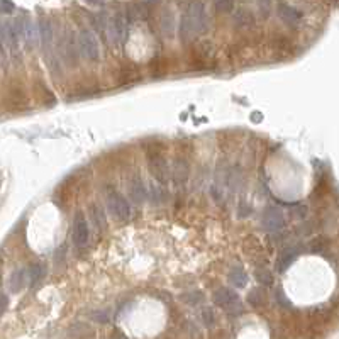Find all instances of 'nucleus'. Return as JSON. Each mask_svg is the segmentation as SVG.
I'll use <instances>...</instances> for the list:
<instances>
[{
    "label": "nucleus",
    "instance_id": "f257e3e1",
    "mask_svg": "<svg viewBox=\"0 0 339 339\" xmlns=\"http://www.w3.org/2000/svg\"><path fill=\"white\" fill-rule=\"evenodd\" d=\"M78 49L80 53L83 54L85 59L90 63H97L100 59V44H99V39L97 36L88 31V29H82L78 34Z\"/></svg>",
    "mask_w": 339,
    "mask_h": 339
},
{
    "label": "nucleus",
    "instance_id": "f03ea898",
    "mask_svg": "<svg viewBox=\"0 0 339 339\" xmlns=\"http://www.w3.org/2000/svg\"><path fill=\"white\" fill-rule=\"evenodd\" d=\"M212 298H214V303L217 307L224 309L231 316H237V314L242 312L241 298L232 288H219V290L214 292Z\"/></svg>",
    "mask_w": 339,
    "mask_h": 339
},
{
    "label": "nucleus",
    "instance_id": "7ed1b4c3",
    "mask_svg": "<svg viewBox=\"0 0 339 339\" xmlns=\"http://www.w3.org/2000/svg\"><path fill=\"white\" fill-rule=\"evenodd\" d=\"M16 29L19 34V39L26 43V46L29 49H34L39 44L38 39V24H34V21H31L29 17H22L17 19L16 22Z\"/></svg>",
    "mask_w": 339,
    "mask_h": 339
},
{
    "label": "nucleus",
    "instance_id": "20e7f679",
    "mask_svg": "<svg viewBox=\"0 0 339 339\" xmlns=\"http://www.w3.org/2000/svg\"><path fill=\"white\" fill-rule=\"evenodd\" d=\"M107 205L109 210L112 212V215L117 221H128L131 217V207L129 202L124 199V195H120L119 192H109L107 195Z\"/></svg>",
    "mask_w": 339,
    "mask_h": 339
},
{
    "label": "nucleus",
    "instance_id": "39448f33",
    "mask_svg": "<svg viewBox=\"0 0 339 339\" xmlns=\"http://www.w3.org/2000/svg\"><path fill=\"white\" fill-rule=\"evenodd\" d=\"M261 224H263V227H265L266 231L278 232V231H282L283 227H285L287 221H285V215H283V212L278 209V207L271 205V207H266V209L263 210Z\"/></svg>",
    "mask_w": 339,
    "mask_h": 339
},
{
    "label": "nucleus",
    "instance_id": "423d86ee",
    "mask_svg": "<svg viewBox=\"0 0 339 339\" xmlns=\"http://www.w3.org/2000/svg\"><path fill=\"white\" fill-rule=\"evenodd\" d=\"M73 242L77 248H83L87 246V242L90 239V227H88V221L85 217L83 212H77L73 217Z\"/></svg>",
    "mask_w": 339,
    "mask_h": 339
},
{
    "label": "nucleus",
    "instance_id": "0eeeda50",
    "mask_svg": "<svg viewBox=\"0 0 339 339\" xmlns=\"http://www.w3.org/2000/svg\"><path fill=\"white\" fill-rule=\"evenodd\" d=\"M0 43L6 46V49H9L11 53H17L19 46H21V39H19L16 24L9 22V21H2L0 22Z\"/></svg>",
    "mask_w": 339,
    "mask_h": 339
},
{
    "label": "nucleus",
    "instance_id": "6e6552de",
    "mask_svg": "<svg viewBox=\"0 0 339 339\" xmlns=\"http://www.w3.org/2000/svg\"><path fill=\"white\" fill-rule=\"evenodd\" d=\"M38 39L41 44L43 51L46 53V58L53 54V44H54V27L49 19H41L38 22Z\"/></svg>",
    "mask_w": 339,
    "mask_h": 339
},
{
    "label": "nucleus",
    "instance_id": "1a4fd4ad",
    "mask_svg": "<svg viewBox=\"0 0 339 339\" xmlns=\"http://www.w3.org/2000/svg\"><path fill=\"white\" fill-rule=\"evenodd\" d=\"M187 12L190 14V19L197 29V34H202L209 29V17H207V11L204 7V4L202 2L190 4V7L187 9Z\"/></svg>",
    "mask_w": 339,
    "mask_h": 339
},
{
    "label": "nucleus",
    "instance_id": "9d476101",
    "mask_svg": "<svg viewBox=\"0 0 339 339\" xmlns=\"http://www.w3.org/2000/svg\"><path fill=\"white\" fill-rule=\"evenodd\" d=\"M124 31H126V22L122 14H115L107 24V36L112 46H119L124 39Z\"/></svg>",
    "mask_w": 339,
    "mask_h": 339
},
{
    "label": "nucleus",
    "instance_id": "9b49d317",
    "mask_svg": "<svg viewBox=\"0 0 339 339\" xmlns=\"http://www.w3.org/2000/svg\"><path fill=\"white\" fill-rule=\"evenodd\" d=\"M149 171H151V175L155 176V180H158L161 185L168 183L170 168H168V163L165 161V158H161V156H155V158L149 161Z\"/></svg>",
    "mask_w": 339,
    "mask_h": 339
},
{
    "label": "nucleus",
    "instance_id": "f8f14e48",
    "mask_svg": "<svg viewBox=\"0 0 339 339\" xmlns=\"http://www.w3.org/2000/svg\"><path fill=\"white\" fill-rule=\"evenodd\" d=\"M170 176L173 178V181L178 187L187 185V181H189V178H190V166H189V163H187L185 160H181V158L175 160L173 166H171V170H170Z\"/></svg>",
    "mask_w": 339,
    "mask_h": 339
},
{
    "label": "nucleus",
    "instance_id": "ddd939ff",
    "mask_svg": "<svg viewBox=\"0 0 339 339\" xmlns=\"http://www.w3.org/2000/svg\"><path fill=\"white\" fill-rule=\"evenodd\" d=\"M59 48H61L63 56L68 59V63H72V65L78 63L80 49H78L77 39H75L73 36H63L61 41H59Z\"/></svg>",
    "mask_w": 339,
    "mask_h": 339
},
{
    "label": "nucleus",
    "instance_id": "4468645a",
    "mask_svg": "<svg viewBox=\"0 0 339 339\" xmlns=\"http://www.w3.org/2000/svg\"><path fill=\"white\" fill-rule=\"evenodd\" d=\"M129 195L134 204L138 205L144 204V202L148 200V187H146V183L139 176H134V178L129 181Z\"/></svg>",
    "mask_w": 339,
    "mask_h": 339
},
{
    "label": "nucleus",
    "instance_id": "2eb2a0df",
    "mask_svg": "<svg viewBox=\"0 0 339 339\" xmlns=\"http://www.w3.org/2000/svg\"><path fill=\"white\" fill-rule=\"evenodd\" d=\"M178 34H180V39L183 43H189L195 36H199V34H197V29L194 26V22H192V19H190V14L187 11L181 14L180 26H178Z\"/></svg>",
    "mask_w": 339,
    "mask_h": 339
},
{
    "label": "nucleus",
    "instance_id": "dca6fc26",
    "mask_svg": "<svg viewBox=\"0 0 339 339\" xmlns=\"http://www.w3.org/2000/svg\"><path fill=\"white\" fill-rule=\"evenodd\" d=\"M276 12H278V17H280L285 24H288V26H297L302 19V14L298 12L295 7L288 6V4H280L276 9Z\"/></svg>",
    "mask_w": 339,
    "mask_h": 339
},
{
    "label": "nucleus",
    "instance_id": "f3484780",
    "mask_svg": "<svg viewBox=\"0 0 339 339\" xmlns=\"http://www.w3.org/2000/svg\"><path fill=\"white\" fill-rule=\"evenodd\" d=\"M229 282L234 288H244L248 283V275L241 266H234L229 271Z\"/></svg>",
    "mask_w": 339,
    "mask_h": 339
},
{
    "label": "nucleus",
    "instance_id": "a211bd4d",
    "mask_svg": "<svg viewBox=\"0 0 339 339\" xmlns=\"http://www.w3.org/2000/svg\"><path fill=\"white\" fill-rule=\"evenodd\" d=\"M27 280V270H17L11 275V280H9V288L11 292H21L22 287L26 285Z\"/></svg>",
    "mask_w": 339,
    "mask_h": 339
},
{
    "label": "nucleus",
    "instance_id": "6ab92c4d",
    "mask_svg": "<svg viewBox=\"0 0 339 339\" xmlns=\"http://www.w3.org/2000/svg\"><path fill=\"white\" fill-rule=\"evenodd\" d=\"M161 31H163V34L166 38H173V34H175V17L170 11L163 12V16H161Z\"/></svg>",
    "mask_w": 339,
    "mask_h": 339
},
{
    "label": "nucleus",
    "instance_id": "aec40b11",
    "mask_svg": "<svg viewBox=\"0 0 339 339\" xmlns=\"http://www.w3.org/2000/svg\"><path fill=\"white\" fill-rule=\"evenodd\" d=\"M253 22H255V17H253V14L250 11L241 9V11H237L234 14V24L237 27H250Z\"/></svg>",
    "mask_w": 339,
    "mask_h": 339
},
{
    "label": "nucleus",
    "instance_id": "412c9836",
    "mask_svg": "<svg viewBox=\"0 0 339 339\" xmlns=\"http://www.w3.org/2000/svg\"><path fill=\"white\" fill-rule=\"evenodd\" d=\"M246 302L250 303L251 307H260V305H263V303L266 302V295H265V292H263L261 288H253V290L248 293Z\"/></svg>",
    "mask_w": 339,
    "mask_h": 339
},
{
    "label": "nucleus",
    "instance_id": "4be33fe9",
    "mask_svg": "<svg viewBox=\"0 0 339 339\" xmlns=\"http://www.w3.org/2000/svg\"><path fill=\"white\" fill-rule=\"evenodd\" d=\"M181 300H183L187 305L195 307V305H199V303L204 302L205 297H204V293L199 292V290H192V292L183 293V295H181Z\"/></svg>",
    "mask_w": 339,
    "mask_h": 339
},
{
    "label": "nucleus",
    "instance_id": "5701e85b",
    "mask_svg": "<svg viewBox=\"0 0 339 339\" xmlns=\"http://www.w3.org/2000/svg\"><path fill=\"white\" fill-rule=\"evenodd\" d=\"M90 215H92V221H94L95 229L102 231L104 227H105V215H104V210L100 209L99 205H92V209H90Z\"/></svg>",
    "mask_w": 339,
    "mask_h": 339
},
{
    "label": "nucleus",
    "instance_id": "b1692460",
    "mask_svg": "<svg viewBox=\"0 0 339 339\" xmlns=\"http://www.w3.org/2000/svg\"><path fill=\"white\" fill-rule=\"evenodd\" d=\"M256 280L263 287H271L273 282H275V278H273V273L270 270H266V268H260V270H256Z\"/></svg>",
    "mask_w": 339,
    "mask_h": 339
},
{
    "label": "nucleus",
    "instance_id": "393cba45",
    "mask_svg": "<svg viewBox=\"0 0 339 339\" xmlns=\"http://www.w3.org/2000/svg\"><path fill=\"white\" fill-rule=\"evenodd\" d=\"M44 276V268H43V265H33L31 268H29V271H27V280H29V283L34 287L36 283L41 280V278Z\"/></svg>",
    "mask_w": 339,
    "mask_h": 339
},
{
    "label": "nucleus",
    "instance_id": "a878e982",
    "mask_svg": "<svg viewBox=\"0 0 339 339\" xmlns=\"http://www.w3.org/2000/svg\"><path fill=\"white\" fill-rule=\"evenodd\" d=\"M295 258H297V253H295V251L283 253V256L280 258V261H278V271H285L287 268L293 263V260H295Z\"/></svg>",
    "mask_w": 339,
    "mask_h": 339
},
{
    "label": "nucleus",
    "instance_id": "bb28decb",
    "mask_svg": "<svg viewBox=\"0 0 339 339\" xmlns=\"http://www.w3.org/2000/svg\"><path fill=\"white\" fill-rule=\"evenodd\" d=\"M148 199H149L151 202H153V204H160V202H163V200H165L163 190L158 189V187H155V185H151V187H149V190H148Z\"/></svg>",
    "mask_w": 339,
    "mask_h": 339
},
{
    "label": "nucleus",
    "instance_id": "cd10ccee",
    "mask_svg": "<svg viewBox=\"0 0 339 339\" xmlns=\"http://www.w3.org/2000/svg\"><path fill=\"white\" fill-rule=\"evenodd\" d=\"M202 322L205 324V327H212L215 324V314L210 307H205L202 311Z\"/></svg>",
    "mask_w": 339,
    "mask_h": 339
},
{
    "label": "nucleus",
    "instance_id": "c85d7f7f",
    "mask_svg": "<svg viewBox=\"0 0 339 339\" xmlns=\"http://www.w3.org/2000/svg\"><path fill=\"white\" fill-rule=\"evenodd\" d=\"M215 4V9L222 14H227L232 11V7H234V0H214Z\"/></svg>",
    "mask_w": 339,
    "mask_h": 339
},
{
    "label": "nucleus",
    "instance_id": "c756f323",
    "mask_svg": "<svg viewBox=\"0 0 339 339\" xmlns=\"http://www.w3.org/2000/svg\"><path fill=\"white\" fill-rule=\"evenodd\" d=\"M275 300L278 302V305H282V307H290V300L287 298V295L283 293V290L282 288H276L275 290Z\"/></svg>",
    "mask_w": 339,
    "mask_h": 339
},
{
    "label": "nucleus",
    "instance_id": "7c9ffc66",
    "mask_svg": "<svg viewBox=\"0 0 339 339\" xmlns=\"http://www.w3.org/2000/svg\"><path fill=\"white\" fill-rule=\"evenodd\" d=\"M258 9H260V14L263 17H268L271 9V0H258Z\"/></svg>",
    "mask_w": 339,
    "mask_h": 339
},
{
    "label": "nucleus",
    "instance_id": "2f4dec72",
    "mask_svg": "<svg viewBox=\"0 0 339 339\" xmlns=\"http://www.w3.org/2000/svg\"><path fill=\"white\" fill-rule=\"evenodd\" d=\"M12 11H14V4L11 0H0V12L11 14Z\"/></svg>",
    "mask_w": 339,
    "mask_h": 339
},
{
    "label": "nucleus",
    "instance_id": "473e14b6",
    "mask_svg": "<svg viewBox=\"0 0 339 339\" xmlns=\"http://www.w3.org/2000/svg\"><path fill=\"white\" fill-rule=\"evenodd\" d=\"M7 303H9V298H7V295H6V293H0V314H2L4 311H6Z\"/></svg>",
    "mask_w": 339,
    "mask_h": 339
},
{
    "label": "nucleus",
    "instance_id": "72a5a7b5",
    "mask_svg": "<svg viewBox=\"0 0 339 339\" xmlns=\"http://www.w3.org/2000/svg\"><path fill=\"white\" fill-rule=\"evenodd\" d=\"M88 2H90V4H102L104 0H88Z\"/></svg>",
    "mask_w": 339,
    "mask_h": 339
}]
</instances>
